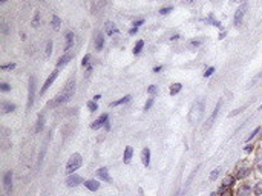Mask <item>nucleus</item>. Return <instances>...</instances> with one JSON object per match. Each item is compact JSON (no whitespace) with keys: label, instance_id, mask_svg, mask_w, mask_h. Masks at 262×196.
<instances>
[{"label":"nucleus","instance_id":"nucleus-22","mask_svg":"<svg viewBox=\"0 0 262 196\" xmlns=\"http://www.w3.org/2000/svg\"><path fill=\"white\" fill-rule=\"evenodd\" d=\"M181 89H183V84H181V83H173V84L170 86V95H176V93H179V92H181Z\"/></svg>","mask_w":262,"mask_h":196},{"label":"nucleus","instance_id":"nucleus-14","mask_svg":"<svg viewBox=\"0 0 262 196\" xmlns=\"http://www.w3.org/2000/svg\"><path fill=\"white\" fill-rule=\"evenodd\" d=\"M84 187H86L87 190H90V191H97V190L100 188V182H98L97 179H87V181L84 182Z\"/></svg>","mask_w":262,"mask_h":196},{"label":"nucleus","instance_id":"nucleus-53","mask_svg":"<svg viewBox=\"0 0 262 196\" xmlns=\"http://www.w3.org/2000/svg\"><path fill=\"white\" fill-rule=\"evenodd\" d=\"M260 109H262V104H260Z\"/></svg>","mask_w":262,"mask_h":196},{"label":"nucleus","instance_id":"nucleus-33","mask_svg":"<svg viewBox=\"0 0 262 196\" xmlns=\"http://www.w3.org/2000/svg\"><path fill=\"white\" fill-rule=\"evenodd\" d=\"M39 23H40V13H35V16L32 19V26L35 28V26H39Z\"/></svg>","mask_w":262,"mask_h":196},{"label":"nucleus","instance_id":"nucleus-12","mask_svg":"<svg viewBox=\"0 0 262 196\" xmlns=\"http://www.w3.org/2000/svg\"><path fill=\"white\" fill-rule=\"evenodd\" d=\"M71 60H72V54H69V52H68V54H65L63 57H60V58H58L57 69H60V67H65V66H66V64H68Z\"/></svg>","mask_w":262,"mask_h":196},{"label":"nucleus","instance_id":"nucleus-13","mask_svg":"<svg viewBox=\"0 0 262 196\" xmlns=\"http://www.w3.org/2000/svg\"><path fill=\"white\" fill-rule=\"evenodd\" d=\"M234 184H236V176L227 175V176L222 179V187H225V188H231Z\"/></svg>","mask_w":262,"mask_h":196},{"label":"nucleus","instance_id":"nucleus-20","mask_svg":"<svg viewBox=\"0 0 262 196\" xmlns=\"http://www.w3.org/2000/svg\"><path fill=\"white\" fill-rule=\"evenodd\" d=\"M106 32H107V35H113V34L118 32V29H116V26L112 22H107L106 23Z\"/></svg>","mask_w":262,"mask_h":196},{"label":"nucleus","instance_id":"nucleus-39","mask_svg":"<svg viewBox=\"0 0 262 196\" xmlns=\"http://www.w3.org/2000/svg\"><path fill=\"white\" fill-rule=\"evenodd\" d=\"M213 72H215V67L212 66V67H208V69H207V71L204 72V77H205V78H208V77H210V75H212Z\"/></svg>","mask_w":262,"mask_h":196},{"label":"nucleus","instance_id":"nucleus-5","mask_svg":"<svg viewBox=\"0 0 262 196\" xmlns=\"http://www.w3.org/2000/svg\"><path fill=\"white\" fill-rule=\"evenodd\" d=\"M57 77H58V69H55V71H52V72H51V75L48 77V80L45 81V84H43V87L40 89V93H42V95H43V93H45V92H46V90L49 89V86H51V84H52V83L55 81V78H57Z\"/></svg>","mask_w":262,"mask_h":196},{"label":"nucleus","instance_id":"nucleus-10","mask_svg":"<svg viewBox=\"0 0 262 196\" xmlns=\"http://www.w3.org/2000/svg\"><path fill=\"white\" fill-rule=\"evenodd\" d=\"M251 191H253V187H251L250 184H242V185L238 188L236 196H250Z\"/></svg>","mask_w":262,"mask_h":196},{"label":"nucleus","instance_id":"nucleus-52","mask_svg":"<svg viewBox=\"0 0 262 196\" xmlns=\"http://www.w3.org/2000/svg\"><path fill=\"white\" fill-rule=\"evenodd\" d=\"M187 2H189V3H192V2H193V0H187Z\"/></svg>","mask_w":262,"mask_h":196},{"label":"nucleus","instance_id":"nucleus-25","mask_svg":"<svg viewBox=\"0 0 262 196\" xmlns=\"http://www.w3.org/2000/svg\"><path fill=\"white\" fill-rule=\"evenodd\" d=\"M14 111H16V104L8 103V101L3 103V114H9V112H14Z\"/></svg>","mask_w":262,"mask_h":196},{"label":"nucleus","instance_id":"nucleus-1","mask_svg":"<svg viewBox=\"0 0 262 196\" xmlns=\"http://www.w3.org/2000/svg\"><path fill=\"white\" fill-rule=\"evenodd\" d=\"M74 93H75V81L74 80H69L68 83H66V86H65V89L58 93V96H57V100L54 101V104H63V103H68L71 98L74 96Z\"/></svg>","mask_w":262,"mask_h":196},{"label":"nucleus","instance_id":"nucleus-37","mask_svg":"<svg viewBox=\"0 0 262 196\" xmlns=\"http://www.w3.org/2000/svg\"><path fill=\"white\" fill-rule=\"evenodd\" d=\"M89 60H90V55H89V54H86V55L83 57V61H81V66H87V64H89Z\"/></svg>","mask_w":262,"mask_h":196},{"label":"nucleus","instance_id":"nucleus-18","mask_svg":"<svg viewBox=\"0 0 262 196\" xmlns=\"http://www.w3.org/2000/svg\"><path fill=\"white\" fill-rule=\"evenodd\" d=\"M51 25H52V29H54V31H58L60 26H61V19H60L58 16H52Z\"/></svg>","mask_w":262,"mask_h":196},{"label":"nucleus","instance_id":"nucleus-23","mask_svg":"<svg viewBox=\"0 0 262 196\" xmlns=\"http://www.w3.org/2000/svg\"><path fill=\"white\" fill-rule=\"evenodd\" d=\"M43 126H45V115H43V114H40V115H39V120H37V126H35V132H42V129H43Z\"/></svg>","mask_w":262,"mask_h":196},{"label":"nucleus","instance_id":"nucleus-24","mask_svg":"<svg viewBox=\"0 0 262 196\" xmlns=\"http://www.w3.org/2000/svg\"><path fill=\"white\" fill-rule=\"evenodd\" d=\"M253 193H254V196H260V194H262V181L254 182V185H253Z\"/></svg>","mask_w":262,"mask_h":196},{"label":"nucleus","instance_id":"nucleus-35","mask_svg":"<svg viewBox=\"0 0 262 196\" xmlns=\"http://www.w3.org/2000/svg\"><path fill=\"white\" fill-rule=\"evenodd\" d=\"M0 89H2L3 92H9L11 90V86L8 83H0Z\"/></svg>","mask_w":262,"mask_h":196},{"label":"nucleus","instance_id":"nucleus-8","mask_svg":"<svg viewBox=\"0 0 262 196\" xmlns=\"http://www.w3.org/2000/svg\"><path fill=\"white\" fill-rule=\"evenodd\" d=\"M97 178L98 179H101V181H106V182H112V178H110V175H109V170L106 169V167H100L97 172Z\"/></svg>","mask_w":262,"mask_h":196},{"label":"nucleus","instance_id":"nucleus-27","mask_svg":"<svg viewBox=\"0 0 262 196\" xmlns=\"http://www.w3.org/2000/svg\"><path fill=\"white\" fill-rule=\"evenodd\" d=\"M143 48H144V42H143V40H138V42H137V45H135V48H134V54H135V55H138V54L141 52V49H143Z\"/></svg>","mask_w":262,"mask_h":196},{"label":"nucleus","instance_id":"nucleus-17","mask_svg":"<svg viewBox=\"0 0 262 196\" xmlns=\"http://www.w3.org/2000/svg\"><path fill=\"white\" fill-rule=\"evenodd\" d=\"M72 45H74V32H71V31H69V32L66 34V43H65V51L68 52V51L71 49V46H72Z\"/></svg>","mask_w":262,"mask_h":196},{"label":"nucleus","instance_id":"nucleus-43","mask_svg":"<svg viewBox=\"0 0 262 196\" xmlns=\"http://www.w3.org/2000/svg\"><path fill=\"white\" fill-rule=\"evenodd\" d=\"M221 196H231V190H230V188H225V191H224Z\"/></svg>","mask_w":262,"mask_h":196},{"label":"nucleus","instance_id":"nucleus-31","mask_svg":"<svg viewBox=\"0 0 262 196\" xmlns=\"http://www.w3.org/2000/svg\"><path fill=\"white\" fill-rule=\"evenodd\" d=\"M152 106H153V98H149V100L146 101V104H144V109H143V111H144V112H147Z\"/></svg>","mask_w":262,"mask_h":196},{"label":"nucleus","instance_id":"nucleus-38","mask_svg":"<svg viewBox=\"0 0 262 196\" xmlns=\"http://www.w3.org/2000/svg\"><path fill=\"white\" fill-rule=\"evenodd\" d=\"M157 89H158V87H157L155 84H152V86H149V87H147V93L153 95V93H157Z\"/></svg>","mask_w":262,"mask_h":196},{"label":"nucleus","instance_id":"nucleus-3","mask_svg":"<svg viewBox=\"0 0 262 196\" xmlns=\"http://www.w3.org/2000/svg\"><path fill=\"white\" fill-rule=\"evenodd\" d=\"M245 13H247V3H244V5H241L239 8H238V11L234 13V17H233V23L238 26V25H241V22H242V19H244V16H245Z\"/></svg>","mask_w":262,"mask_h":196},{"label":"nucleus","instance_id":"nucleus-42","mask_svg":"<svg viewBox=\"0 0 262 196\" xmlns=\"http://www.w3.org/2000/svg\"><path fill=\"white\" fill-rule=\"evenodd\" d=\"M199 45H201V40H193V42H192V43H190V46H193V48H195V46H196V48H198V46H199Z\"/></svg>","mask_w":262,"mask_h":196},{"label":"nucleus","instance_id":"nucleus-29","mask_svg":"<svg viewBox=\"0 0 262 196\" xmlns=\"http://www.w3.org/2000/svg\"><path fill=\"white\" fill-rule=\"evenodd\" d=\"M260 130H262V127H256V129H254V130H253V132H251L248 136H247V140H245V141H251V140H253V138H254V136H256V135H257Z\"/></svg>","mask_w":262,"mask_h":196},{"label":"nucleus","instance_id":"nucleus-26","mask_svg":"<svg viewBox=\"0 0 262 196\" xmlns=\"http://www.w3.org/2000/svg\"><path fill=\"white\" fill-rule=\"evenodd\" d=\"M221 106H222V101H218V104H216V107H215V111H213V114H212V117H210V123H208V126L216 120V117H218V112H219Z\"/></svg>","mask_w":262,"mask_h":196},{"label":"nucleus","instance_id":"nucleus-16","mask_svg":"<svg viewBox=\"0 0 262 196\" xmlns=\"http://www.w3.org/2000/svg\"><path fill=\"white\" fill-rule=\"evenodd\" d=\"M250 173V169L247 165L244 167H238V173H236V179H245Z\"/></svg>","mask_w":262,"mask_h":196},{"label":"nucleus","instance_id":"nucleus-6","mask_svg":"<svg viewBox=\"0 0 262 196\" xmlns=\"http://www.w3.org/2000/svg\"><path fill=\"white\" fill-rule=\"evenodd\" d=\"M34 93H35V80L34 77L29 78V93H28V109H31L34 103Z\"/></svg>","mask_w":262,"mask_h":196},{"label":"nucleus","instance_id":"nucleus-19","mask_svg":"<svg viewBox=\"0 0 262 196\" xmlns=\"http://www.w3.org/2000/svg\"><path fill=\"white\" fill-rule=\"evenodd\" d=\"M103 46H104V35L103 34H98L97 38H95V49L100 51V49H103Z\"/></svg>","mask_w":262,"mask_h":196},{"label":"nucleus","instance_id":"nucleus-44","mask_svg":"<svg viewBox=\"0 0 262 196\" xmlns=\"http://www.w3.org/2000/svg\"><path fill=\"white\" fill-rule=\"evenodd\" d=\"M137 32H138V28H135V26H134L132 29H130V31H129V34H130V35H135Z\"/></svg>","mask_w":262,"mask_h":196},{"label":"nucleus","instance_id":"nucleus-4","mask_svg":"<svg viewBox=\"0 0 262 196\" xmlns=\"http://www.w3.org/2000/svg\"><path fill=\"white\" fill-rule=\"evenodd\" d=\"M107 121H109V115H107V114H103V115H100V117L90 124V129H92V130H98V129L103 127Z\"/></svg>","mask_w":262,"mask_h":196},{"label":"nucleus","instance_id":"nucleus-45","mask_svg":"<svg viewBox=\"0 0 262 196\" xmlns=\"http://www.w3.org/2000/svg\"><path fill=\"white\" fill-rule=\"evenodd\" d=\"M160 71H163V66H157V67H153V72H160Z\"/></svg>","mask_w":262,"mask_h":196},{"label":"nucleus","instance_id":"nucleus-30","mask_svg":"<svg viewBox=\"0 0 262 196\" xmlns=\"http://www.w3.org/2000/svg\"><path fill=\"white\" fill-rule=\"evenodd\" d=\"M87 107H89V111L90 112H95L97 109H98V104H97V101H87Z\"/></svg>","mask_w":262,"mask_h":196},{"label":"nucleus","instance_id":"nucleus-7","mask_svg":"<svg viewBox=\"0 0 262 196\" xmlns=\"http://www.w3.org/2000/svg\"><path fill=\"white\" fill-rule=\"evenodd\" d=\"M66 184H68L69 187H77V185L83 184V178H81L80 175H75V173H72V175H69V176H68V179H66Z\"/></svg>","mask_w":262,"mask_h":196},{"label":"nucleus","instance_id":"nucleus-21","mask_svg":"<svg viewBox=\"0 0 262 196\" xmlns=\"http://www.w3.org/2000/svg\"><path fill=\"white\" fill-rule=\"evenodd\" d=\"M130 98H132V96H130V95H126V96H123V98H121V100H116V101L110 103V106H112V107H115V106H120V104L129 103V101H130Z\"/></svg>","mask_w":262,"mask_h":196},{"label":"nucleus","instance_id":"nucleus-49","mask_svg":"<svg viewBox=\"0 0 262 196\" xmlns=\"http://www.w3.org/2000/svg\"><path fill=\"white\" fill-rule=\"evenodd\" d=\"M224 37H225V32H221V34H219V38H221V40H222V38H224Z\"/></svg>","mask_w":262,"mask_h":196},{"label":"nucleus","instance_id":"nucleus-51","mask_svg":"<svg viewBox=\"0 0 262 196\" xmlns=\"http://www.w3.org/2000/svg\"><path fill=\"white\" fill-rule=\"evenodd\" d=\"M210 196H218V191H215V193H212Z\"/></svg>","mask_w":262,"mask_h":196},{"label":"nucleus","instance_id":"nucleus-36","mask_svg":"<svg viewBox=\"0 0 262 196\" xmlns=\"http://www.w3.org/2000/svg\"><path fill=\"white\" fill-rule=\"evenodd\" d=\"M16 67V63H11V64H3L2 66V71H13Z\"/></svg>","mask_w":262,"mask_h":196},{"label":"nucleus","instance_id":"nucleus-50","mask_svg":"<svg viewBox=\"0 0 262 196\" xmlns=\"http://www.w3.org/2000/svg\"><path fill=\"white\" fill-rule=\"evenodd\" d=\"M234 3H241V2H244V0H233Z\"/></svg>","mask_w":262,"mask_h":196},{"label":"nucleus","instance_id":"nucleus-40","mask_svg":"<svg viewBox=\"0 0 262 196\" xmlns=\"http://www.w3.org/2000/svg\"><path fill=\"white\" fill-rule=\"evenodd\" d=\"M253 149H254V146H253V144H247V146L244 147V152H245V153H250Z\"/></svg>","mask_w":262,"mask_h":196},{"label":"nucleus","instance_id":"nucleus-34","mask_svg":"<svg viewBox=\"0 0 262 196\" xmlns=\"http://www.w3.org/2000/svg\"><path fill=\"white\" fill-rule=\"evenodd\" d=\"M52 54V42H48L46 43V57H51Z\"/></svg>","mask_w":262,"mask_h":196},{"label":"nucleus","instance_id":"nucleus-15","mask_svg":"<svg viewBox=\"0 0 262 196\" xmlns=\"http://www.w3.org/2000/svg\"><path fill=\"white\" fill-rule=\"evenodd\" d=\"M132 156H134V149L130 147V146H127V147L124 149V155H123V161H124V164H129V162H130V159H132Z\"/></svg>","mask_w":262,"mask_h":196},{"label":"nucleus","instance_id":"nucleus-11","mask_svg":"<svg viewBox=\"0 0 262 196\" xmlns=\"http://www.w3.org/2000/svg\"><path fill=\"white\" fill-rule=\"evenodd\" d=\"M141 161H143V165L149 167V164H150V149L149 147H144L141 150Z\"/></svg>","mask_w":262,"mask_h":196},{"label":"nucleus","instance_id":"nucleus-46","mask_svg":"<svg viewBox=\"0 0 262 196\" xmlns=\"http://www.w3.org/2000/svg\"><path fill=\"white\" fill-rule=\"evenodd\" d=\"M259 78H262V71H260V74H259V75H256V77L253 78V81H256V80H259Z\"/></svg>","mask_w":262,"mask_h":196},{"label":"nucleus","instance_id":"nucleus-32","mask_svg":"<svg viewBox=\"0 0 262 196\" xmlns=\"http://www.w3.org/2000/svg\"><path fill=\"white\" fill-rule=\"evenodd\" d=\"M172 9H173L172 6H166V8H161V9H160V14H161V16H167L169 13H172Z\"/></svg>","mask_w":262,"mask_h":196},{"label":"nucleus","instance_id":"nucleus-47","mask_svg":"<svg viewBox=\"0 0 262 196\" xmlns=\"http://www.w3.org/2000/svg\"><path fill=\"white\" fill-rule=\"evenodd\" d=\"M100 98H101V95H100V93H98V95H95V96H94V101H98Z\"/></svg>","mask_w":262,"mask_h":196},{"label":"nucleus","instance_id":"nucleus-41","mask_svg":"<svg viewBox=\"0 0 262 196\" xmlns=\"http://www.w3.org/2000/svg\"><path fill=\"white\" fill-rule=\"evenodd\" d=\"M143 23H144V20H143V19H140V20H135V22H134L132 25H134L135 28H140V26H141Z\"/></svg>","mask_w":262,"mask_h":196},{"label":"nucleus","instance_id":"nucleus-48","mask_svg":"<svg viewBox=\"0 0 262 196\" xmlns=\"http://www.w3.org/2000/svg\"><path fill=\"white\" fill-rule=\"evenodd\" d=\"M104 126H106V130H110V123H109V121H107Z\"/></svg>","mask_w":262,"mask_h":196},{"label":"nucleus","instance_id":"nucleus-2","mask_svg":"<svg viewBox=\"0 0 262 196\" xmlns=\"http://www.w3.org/2000/svg\"><path fill=\"white\" fill-rule=\"evenodd\" d=\"M81 162H83V159H81V155H80V153H74V155L69 158V161H68V165H66V173H68V175H72L74 172H77V170L81 167Z\"/></svg>","mask_w":262,"mask_h":196},{"label":"nucleus","instance_id":"nucleus-9","mask_svg":"<svg viewBox=\"0 0 262 196\" xmlns=\"http://www.w3.org/2000/svg\"><path fill=\"white\" fill-rule=\"evenodd\" d=\"M3 184H5L6 193L9 194V193H11V188H13V172H6V173H5V176H3Z\"/></svg>","mask_w":262,"mask_h":196},{"label":"nucleus","instance_id":"nucleus-28","mask_svg":"<svg viewBox=\"0 0 262 196\" xmlns=\"http://www.w3.org/2000/svg\"><path fill=\"white\" fill-rule=\"evenodd\" d=\"M221 172H222V169H221V167H216V169L210 173V181H215V179L219 176V173H221Z\"/></svg>","mask_w":262,"mask_h":196}]
</instances>
